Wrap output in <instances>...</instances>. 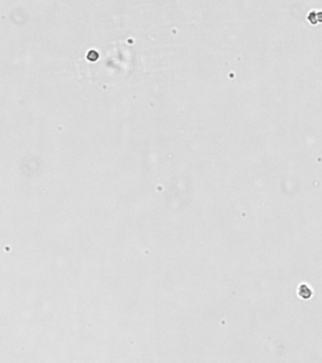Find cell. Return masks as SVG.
<instances>
[{
  "label": "cell",
  "instance_id": "7a4b0ae2",
  "mask_svg": "<svg viewBox=\"0 0 322 363\" xmlns=\"http://www.w3.org/2000/svg\"><path fill=\"white\" fill-rule=\"evenodd\" d=\"M298 293L299 294L300 297L304 298V299H309L311 296H312V290L311 288L308 286H305V285H302L299 286V289Z\"/></svg>",
  "mask_w": 322,
  "mask_h": 363
},
{
  "label": "cell",
  "instance_id": "6da1fadb",
  "mask_svg": "<svg viewBox=\"0 0 322 363\" xmlns=\"http://www.w3.org/2000/svg\"><path fill=\"white\" fill-rule=\"evenodd\" d=\"M308 20L311 24L316 25L322 23V11H312L308 15Z\"/></svg>",
  "mask_w": 322,
  "mask_h": 363
}]
</instances>
